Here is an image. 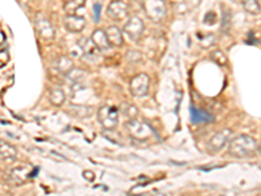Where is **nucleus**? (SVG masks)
Instances as JSON below:
<instances>
[{
    "label": "nucleus",
    "instance_id": "f257e3e1",
    "mask_svg": "<svg viewBox=\"0 0 261 196\" xmlns=\"http://www.w3.org/2000/svg\"><path fill=\"white\" fill-rule=\"evenodd\" d=\"M257 144L252 136L246 134L233 137L229 143V153L236 159H249L255 156Z\"/></svg>",
    "mask_w": 261,
    "mask_h": 196
},
{
    "label": "nucleus",
    "instance_id": "f03ea898",
    "mask_svg": "<svg viewBox=\"0 0 261 196\" xmlns=\"http://www.w3.org/2000/svg\"><path fill=\"white\" fill-rule=\"evenodd\" d=\"M119 115H120V111L118 107L110 105L102 106L97 112L98 123L107 131L115 130L119 123Z\"/></svg>",
    "mask_w": 261,
    "mask_h": 196
},
{
    "label": "nucleus",
    "instance_id": "7ed1b4c3",
    "mask_svg": "<svg viewBox=\"0 0 261 196\" xmlns=\"http://www.w3.org/2000/svg\"><path fill=\"white\" fill-rule=\"evenodd\" d=\"M125 128L129 132V135L136 140H149L153 135V131L145 122L139 121V119H128L125 123Z\"/></svg>",
    "mask_w": 261,
    "mask_h": 196
},
{
    "label": "nucleus",
    "instance_id": "20e7f679",
    "mask_svg": "<svg viewBox=\"0 0 261 196\" xmlns=\"http://www.w3.org/2000/svg\"><path fill=\"white\" fill-rule=\"evenodd\" d=\"M143 6L152 21L159 22L166 17V7L162 0H143Z\"/></svg>",
    "mask_w": 261,
    "mask_h": 196
},
{
    "label": "nucleus",
    "instance_id": "39448f33",
    "mask_svg": "<svg viewBox=\"0 0 261 196\" xmlns=\"http://www.w3.org/2000/svg\"><path fill=\"white\" fill-rule=\"evenodd\" d=\"M150 79L146 73H139L129 81V92L134 97H145L149 92Z\"/></svg>",
    "mask_w": 261,
    "mask_h": 196
},
{
    "label": "nucleus",
    "instance_id": "423d86ee",
    "mask_svg": "<svg viewBox=\"0 0 261 196\" xmlns=\"http://www.w3.org/2000/svg\"><path fill=\"white\" fill-rule=\"evenodd\" d=\"M231 136H233V131L231 130H221L218 131L217 134H214L210 137V140L208 141V149L211 153H217L222 150L227 144L230 143Z\"/></svg>",
    "mask_w": 261,
    "mask_h": 196
},
{
    "label": "nucleus",
    "instance_id": "0eeeda50",
    "mask_svg": "<svg viewBox=\"0 0 261 196\" xmlns=\"http://www.w3.org/2000/svg\"><path fill=\"white\" fill-rule=\"evenodd\" d=\"M144 29H145L144 21L139 17V16H130L124 25L125 34L128 35V38H129L130 41L140 40L141 35H143L144 33Z\"/></svg>",
    "mask_w": 261,
    "mask_h": 196
},
{
    "label": "nucleus",
    "instance_id": "6e6552de",
    "mask_svg": "<svg viewBox=\"0 0 261 196\" xmlns=\"http://www.w3.org/2000/svg\"><path fill=\"white\" fill-rule=\"evenodd\" d=\"M31 177V173L29 170V168L26 166H16V168L11 169L7 178H8V181L10 183L15 184V186H21V184L26 183L29 181V178Z\"/></svg>",
    "mask_w": 261,
    "mask_h": 196
},
{
    "label": "nucleus",
    "instance_id": "1a4fd4ad",
    "mask_svg": "<svg viewBox=\"0 0 261 196\" xmlns=\"http://www.w3.org/2000/svg\"><path fill=\"white\" fill-rule=\"evenodd\" d=\"M35 29H37L39 37L44 40L51 41L55 37V29H54L53 24L50 22V20L44 16H38L35 19Z\"/></svg>",
    "mask_w": 261,
    "mask_h": 196
},
{
    "label": "nucleus",
    "instance_id": "9d476101",
    "mask_svg": "<svg viewBox=\"0 0 261 196\" xmlns=\"http://www.w3.org/2000/svg\"><path fill=\"white\" fill-rule=\"evenodd\" d=\"M127 6L121 0H112L107 7V16L115 21H121L127 17Z\"/></svg>",
    "mask_w": 261,
    "mask_h": 196
},
{
    "label": "nucleus",
    "instance_id": "9b49d317",
    "mask_svg": "<svg viewBox=\"0 0 261 196\" xmlns=\"http://www.w3.org/2000/svg\"><path fill=\"white\" fill-rule=\"evenodd\" d=\"M85 25H86V20H85L84 16L67 15L64 17L65 29L71 33H80V31L84 30Z\"/></svg>",
    "mask_w": 261,
    "mask_h": 196
},
{
    "label": "nucleus",
    "instance_id": "f8f14e48",
    "mask_svg": "<svg viewBox=\"0 0 261 196\" xmlns=\"http://www.w3.org/2000/svg\"><path fill=\"white\" fill-rule=\"evenodd\" d=\"M0 159L6 160V161H16L17 159V149L13 144L10 141L0 139Z\"/></svg>",
    "mask_w": 261,
    "mask_h": 196
},
{
    "label": "nucleus",
    "instance_id": "ddd939ff",
    "mask_svg": "<svg viewBox=\"0 0 261 196\" xmlns=\"http://www.w3.org/2000/svg\"><path fill=\"white\" fill-rule=\"evenodd\" d=\"M91 40L93 41V44L96 45V47L100 51L109 50L110 46H111L109 40H107V35H106L105 30H102V29H97V30H94Z\"/></svg>",
    "mask_w": 261,
    "mask_h": 196
},
{
    "label": "nucleus",
    "instance_id": "4468645a",
    "mask_svg": "<svg viewBox=\"0 0 261 196\" xmlns=\"http://www.w3.org/2000/svg\"><path fill=\"white\" fill-rule=\"evenodd\" d=\"M105 33L107 35V40H109L110 45L114 47H120L124 44V40H123V34H121V30L118 26H109V28L105 29Z\"/></svg>",
    "mask_w": 261,
    "mask_h": 196
},
{
    "label": "nucleus",
    "instance_id": "2eb2a0df",
    "mask_svg": "<svg viewBox=\"0 0 261 196\" xmlns=\"http://www.w3.org/2000/svg\"><path fill=\"white\" fill-rule=\"evenodd\" d=\"M54 67L58 72H60L62 75H67L72 68H75V64H73V60L67 55H60L58 56L54 62Z\"/></svg>",
    "mask_w": 261,
    "mask_h": 196
},
{
    "label": "nucleus",
    "instance_id": "dca6fc26",
    "mask_svg": "<svg viewBox=\"0 0 261 196\" xmlns=\"http://www.w3.org/2000/svg\"><path fill=\"white\" fill-rule=\"evenodd\" d=\"M81 50L84 53V56H86L88 59L97 60L100 58L101 51L96 47L92 40H82L81 41Z\"/></svg>",
    "mask_w": 261,
    "mask_h": 196
},
{
    "label": "nucleus",
    "instance_id": "f3484780",
    "mask_svg": "<svg viewBox=\"0 0 261 196\" xmlns=\"http://www.w3.org/2000/svg\"><path fill=\"white\" fill-rule=\"evenodd\" d=\"M67 112H69V114L75 116V118L85 119L93 114V107L82 106V105H69Z\"/></svg>",
    "mask_w": 261,
    "mask_h": 196
},
{
    "label": "nucleus",
    "instance_id": "a211bd4d",
    "mask_svg": "<svg viewBox=\"0 0 261 196\" xmlns=\"http://www.w3.org/2000/svg\"><path fill=\"white\" fill-rule=\"evenodd\" d=\"M191 118H192L193 123H209V122L214 121L213 115H210L209 112H206L205 110L197 109L195 106L191 107Z\"/></svg>",
    "mask_w": 261,
    "mask_h": 196
},
{
    "label": "nucleus",
    "instance_id": "6ab92c4d",
    "mask_svg": "<svg viewBox=\"0 0 261 196\" xmlns=\"http://www.w3.org/2000/svg\"><path fill=\"white\" fill-rule=\"evenodd\" d=\"M85 7V0H64L63 2V8H64L65 15H77L80 10Z\"/></svg>",
    "mask_w": 261,
    "mask_h": 196
},
{
    "label": "nucleus",
    "instance_id": "aec40b11",
    "mask_svg": "<svg viewBox=\"0 0 261 196\" xmlns=\"http://www.w3.org/2000/svg\"><path fill=\"white\" fill-rule=\"evenodd\" d=\"M49 101L53 103L56 107H60L63 106V103L65 102V93L62 88L55 87L51 88L50 92H49Z\"/></svg>",
    "mask_w": 261,
    "mask_h": 196
},
{
    "label": "nucleus",
    "instance_id": "412c9836",
    "mask_svg": "<svg viewBox=\"0 0 261 196\" xmlns=\"http://www.w3.org/2000/svg\"><path fill=\"white\" fill-rule=\"evenodd\" d=\"M86 77V73H85L82 69H78V68H72L71 71L65 75V79L68 81H71L72 84L73 85H77V84H81L82 83V80Z\"/></svg>",
    "mask_w": 261,
    "mask_h": 196
},
{
    "label": "nucleus",
    "instance_id": "4be33fe9",
    "mask_svg": "<svg viewBox=\"0 0 261 196\" xmlns=\"http://www.w3.org/2000/svg\"><path fill=\"white\" fill-rule=\"evenodd\" d=\"M242 6L246 12L251 15H258L261 12V4L258 0H242Z\"/></svg>",
    "mask_w": 261,
    "mask_h": 196
},
{
    "label": "nucleus",
    "instance_id": "5701e85b",
    "mask_svg": "<svg viewBox=\"0 0 261 196\" xmlns=\"http://www.w3.org/2000/svg\"><path fill=\"white\" fill-rule=\"evenodd\" d=\"M210 59L215 63V64L221 65V67H225L227 65V56L224 51L221 50H215L210 54Z\"/></svg>",
    "mask_w": 261,
    "mask_h": 196
},
{
    "label": "nucleus",
    "instance_id": "b1692460",
    "mask_svg": "<svg viewBox=\"0 0 261 196\" xmlns=\"http://www.w3.org/2000/svg\"><path fill=\"white\" fill-rule=\"evenodd\" d=\"M121 111H123V114H124L128 119H134L139 115V110H137V107L135 105H130V103H124Z\"/></svg>",
    "mask_w": 261,
    "mask_h": 196
},
{
    "label": "nucleus",
    "instance_id": "393cba45",
    "mask_svg": "<svg viewBox=\"0 0 261 196\" xmlns=\"http://www.w3.org/2000/svg\"><path fill=\"white\" fill-rule=\"evenodd\" d=\"M224 11V16H222V25H221V31L222 33H227L229 31V29H230L231 26V13L230 11L227 10H222Z\"/></svg>",
    "mask_w": 261,
    "mask_h": 196
},
{
    "label": "nucleus",
    "instance_id": "a878e982",
    "mask_svg": "<svg viewBox=\"0 0 261 196\" xmlns=\"http://www.w3.org/2000/svg\"><path fill=\"white\" fill-rule=\"evenodd\" d=\"M101 17V4H94V20L97 22L100 21Z\"/></svg>",
    "mask_w": 261,
    "mask_h": 196
},
{
    "label": "nucleus",
    "instance_id": "bb28decb",
    "mask_svg": "<svg viewBox=\"0 0 261 196\" xmlns=\"http://www.w3.org/2000/svg\"><path fill=\"white\" fill-rule=\"evenodd\" d=\"M215 19H217V16H215V13L209 12L208 15L205 16V20H204V21H205L206 24H213V22L215 21Z\"/></svg>",
    "mask_w": 261,
    "mask_h": 196
},
{
    "label": "nucleus",
    "instance_id": "cd10ccee",
    "mask_svg": "<svg viewBox=\"0 0 261 196\" xmlns=\"http://www.w3.org/2000/svg\"><path fill=\"white\" fill-rule=\"evenodd\" d=\"M84 178L85 179H88V181H94V178H96V175H94V173L93 171H91V170H86V171H84Z\"/></svg>",
    "mask_w": 261,
    "mask_h": 196
},
{
    "label": "nucleus",
    "instance_id": "c85d7f7f",
    "mask_svg": "<svg viewBox=\"0 0 261 196\" xmlns=\"http://www.w3.org/2000/svg\"><path fill=\"white\" fill-rule=\"evenodd\" d=\"M150 196H166V195H165V193H162V192H153Z\"/></svg>",
    "mask_w": 261,
    "mask_h": 196
},
{
    "label": "nucleus",
    "instance_id": "c756f323",
    "mask_svg": "<svg viewBox=\"0 0 261 196\" xmlns=\"http://www.w3.org/2000/svg\"><path fill=\"white\" fill-rule=\"evenodd\" d=\"M257 152L261 154V141H260V144H258V145H257Z\"/></svg>",
    "mask_w": 261,
    "mask_h": 196
}]
</instances>
